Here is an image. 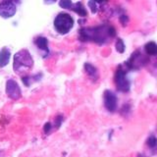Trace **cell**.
<instances>
[{
  "label": "cell",
  "instance_id": "obj_1",
  "mask_svg": "<svg viewBox=\"0 0 157 157\" xmlns=\"http://www.w3.org/2000/svg\"><path fill=\"white\" fill-rule=\"evenodd\" d=\"M116 36V29L110 25L82 28L78 32V38L81 41H90L97 44H104L110 38Z\"/></svg>",
  "mask_w": 157,
  "mask_h": 157
},
{
  "label": "cell",
  "instance_id": "obj_2",
  "mask_svg": "<svg viewBox=\"0 0 157 157\" xmlns=\"http://www.w3.org/2000/svg\"><path fill=\"white\" fill-rule=\"evenodd\" d=\"M33 65V60L29 52L27 49H22L17 52L14 56V71L17 73L25 72L32 69Z\"/></svg>",
  "mask_w": 157,
  "mask_h": 157
},
{
  "label": "cell",
  "instance_id": "obj_3",
  "mask_svg": "<svg viewBox=\"0 0 157 157\" xmlns=\"http://www.w3.org/2000/svg\"><path fill=\"white\" fill-rule=\"evenodd\" d=\"M74 27V19L67 13H60L54 19V28L60 34H66Z\"/></svg>",
  "mask_w": 157,
  "mask_h": 157
},
{
  "label": "cell",
  "instance_id": "obj_4",
  "mask_svg": "<svg viewBox=\"0 0 157 157\" xmlns=\"http://www.w3.org/2000/svg\"><path fill=\"white\" fill-rule=\"evenodd\" d=\"M149 61V58L144 54H142L140 50H136L132 54V56L129 58L125 65L130 70H139L141 67L146 65Z\"/></svg>",
  "mask_w": 157,
  "mask_h": 157
},
{
  "label": "cell",
  "instance_id": "obj_5",
  "mask_svg": "<svg viewBox=\"0 0 157 157\" xmlns=\"http://www.w3.org/2000/svg\"><path fill=\"white\" fill-rule=\"evenodd\" d=\"M115 85L117 90L122 92H128L131 88V81L129 77L127 76V73L124 69H122V66H120L117 69L114 77Z\"/></svg>",
  "mask_w": 157,
  "mask_h": 157
},
{
  "label": "cell",
  "instance_id": "obj_6",
  "mask_svg": "<svg viewBox=\"0 0 157 157\" xmlns=\"http://www.w3.org/2000/svg\"><path fill=\"white\" fill-rule=\"evenodd\" d=\"M17 12V6L13 1L0 2V16L4 19L12 18Z\"/></svg>",
  "mask_w": 157,
  "mask_h": 157
},
{
  "label": "cell",
  "instance_id": "obj_7",
  "mask_svg": "<svg viewBox=\"0 0 157 157\" xmlns=\"http://www.w3.org/2000/svg\"><path fill=\"white\" fill-rule=\"evenodd\" d=\"M6 94L13 100H18L21 97V88H20L17 82L14 80H8L6 82Z\"/></svg>",
  "mask_w": 157,
  "mask_h": 157
},
{
  "label": "cell",
  "instance_id": "obj_8",
  "mask_svg": "<svg viewBox=\"0 0 157 157\" xmlns=\"http://www.w3.org/2000/svg\"><path fill=\"white\" fill-rule=\"evenodd\" d=\"M104 106L109 112H114L117 109V96L113 91L111 90H105L104 91Z\"/></svg>",
  "mask_w": 157,
  "mask_h": 157
},
{
  "label": "cell",
  "instance_id": "obj_9",
  "mask_svg": "<svg viewBox=\"0 0 157 157\" xmlns=\"http://www.w3.org/2000/svg\"><path fill=\"white\" fill-rule=\"evenodd\" d=\"M10 50L6 47H3L0 51V68H3L7 65L10 60Z\"/></svg>",
  "mask_w": 157,
  "mask_h": 157
},
{
  "label": "cell",
  "instance_id": "obj_10",
  "mask_svg": "<svg viewBox=\"0 0 157 157\" xmlns=\"http://www.w3.org/2000/svg\"><path fill=\"white\" fill-rule=\"evenodd\" d=\"M70 10H73L74 12L77 13L78 16H81V17H86L87 16V12H86V10L85 6H83L82 2L73 3Z\"/></svg>",
  "mask_w": 157,
  "mask_h": 157
},
{
  "label": "cell",
  "instance_id": "obj_11",
  "mask_svg": "<svg viewBox=\"0 0 157 157\" xmlns=\"http://www.w3.org/2000/svg\"><path fill=\"white\" fill-rule=\"evenodd\" d=\"M83 67H85V70H86L87 75L90 76L92 78V80L96 81L97 78H98V71H97V69L93 65H91L90 63H85Z\"/></svg>",
  "mask_w": 157,
  "mask_h": 157
},
{
  "label": "cell",
  "instance_id": "obj_12",
  "mask_svg": "<svg viewBox=\"0 0 157 157\" xmlns=\"http://www.w3.org/2000/svg\"><path fill=\"white\" fill-rule=\"evenodd\" d=\"M34 43H36V45L39 48L41 49V50H44L48 53V39L44 36H38L34 39Z\"/></svg>",
  "mask_w": 157,
  "mask_h": 157
},
{
  "label": "cell",
  "instance_id": "obj_13",
  "mask_svg": "<svg viewBox=\"0 0 157 157\" xmlns=\"http://www.w3.org/2000/svg\"><path fill=\"white\" fill-rule=\"evenodd\" d=\"M144 50L147 55L155 56L157 54V45L154 41H149L144 45Z\"/></svg>",
  "mask_w": 157,
  "mask_h": 157
},
{
  "label": "cell",
  "instance_id": "obj_14",
  "mask_svg": "<svg viewBox=\"0 0 157 157\" xmlns=\"http://www.w3.org/2000/svg\"><path fill=\"white\" fill-rule=\"evenodd\" d=\"M116 50L119 53H124V51H125V44H124V41H123L121 38H117Z\"/></svg>",
  "mask_w": 157,
  "mask_h": 157
},
{
  "label": "cell",
  "instance_id": "obj_15",
  "mask_svg": "<svg viewBox=\"0 0 157 157\" xmlns=\"http://www.w3.org/2000/svg\"><path fill=\"white\" fill-rule=\"evenodd\" d=\"M146 144H147V145H148L149 147H151V148H154V147L156 146V144H157L156 137H155L153 135L150 136L148 137V139H147Z\"/></svg>",
  "mask_w": 157,
  "mask_h": 157
},
{
  "label": "cell",
  "instance_id": "obj_16",
  "mask_svg": "<svg viewBox=\"0 0 157 157\" xmlns=\"http://www.w3.org/2000/svg\"><path fill=\"white\" fill-rule=\"evenodd\" d=\"M64 121V117L62 115H58L55 120H54V127L56 128V129H59L60 126L62 125V122Z\"/></svg>",
  "mask_w": 157,
  "mask_h": 157
},
{
  "label": "cell",
  "instance_id": "obj_17",
  "mask_svg": "<svg viewBox=\"0 0 157 157\" xmlns=\"http://www.w3.org/2000/svg\"><path fill=\"white\" fill-rule=\"evenodd\" d=\"M87 5H88V7L90 8L91 13H92V14L97 13V10H98V7H97V2H95V1H88V2H87Z\"/></svg>",
  "mask_w": 157,
  "mask_h": 157
},
{
  "label": "cell",
  "instance_id": "obj_18",
  "mask_svg": "<svg viewBox=\"0 0 157 157\" xmlns=\"http://www.w3.org/2000/svg\"><path fill=\"white\" fill-rule=\"evenodd\" d=\"M73 2L72 1H69V0H62V1L59 2V5L60 7L64 8V9H70L72 6Z\"/></svg>",
  "mask_w": 157,
  "mask_h": 157
},
{
  "label": "cell",
  "instance_id": "obj_19",
  "mask_svg": "<svg viewBox=\"0 0 157 157\" xmlns=\"http://www.w3.org/2000/svg\"><path fill=\"white\" fill-rule=\"evenodd\" d=\"M51 129H52V125H51V123H49V122H47V123H45L44 124V127H43V132H44V134H49L50 132V131H51Z\"/></svg>",
  "mask_w": 157,
  "mask_h": 157
},
{
  "label": "cell",
  "instance_id": "obj_20",
  "mask_svg": "<svg viewBox=\"0 0 157 157\" xmlns=\"http://www.w3.org/2000/svg\"><path fill=\"white\" fill-rule=\"evenodd\" d=\"M120 22H121V24L123 25V26H126V25L129 23V17L127 16V15H121L120 16Z\"/></svg>",
  "mask_w": 157,
  "mask_h": 157
},
{
  "label": "cell",
  "instance_id": "obj_21",
  "mask_svg": "<svg viewBox=\"0 0 157 157\" xmlns=\"http://www.w3.org/2000/svg\"><path fill=\"white\" fill-rule=\"evenodd\" d=\"M31 80H32L31 77H23V78H22V81H23V82L25 83V86H29V82H31Z\"/></svg>",
  "mask_w": 157,
  "mask_h": 157
}]
</instances>
